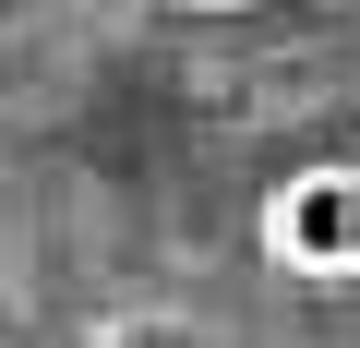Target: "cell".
Segmentation results:
<instances>
[{
    "label": "cell",
    "instance_id": "obj_1",
    "mask_svg": "<svg viewBox=\"0 0 360 348\" xmlns=\"http://www.w3.org/2000/svg\"><path fill=\"white\" fill-rule=\"evenodd\" d=\"M264 264L312 288L360 276V156H300L288 181H264Z\"/></svg>",
    "mask_w": 360,
    "mask_h": 348
}]
</instances>
